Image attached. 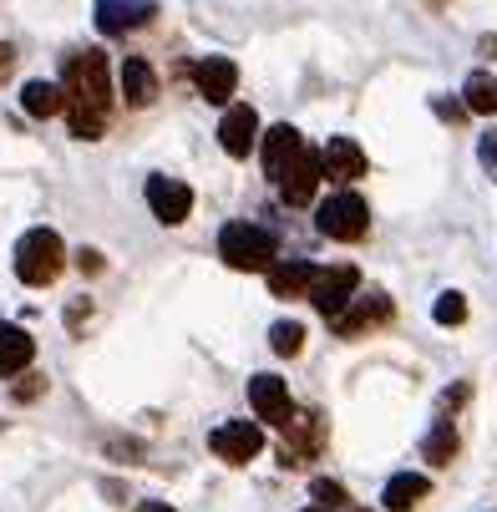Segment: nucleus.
<instances>
[{
	"instance_id": "1",
	"label": "nucleus",
	"mask_w": 497,
	"mask_h": 512,
	"mask_svg": "<svg viewBox=\"0 0 497 512\" xmlns=\"http://www.w3.org/2000/svg\"><path fill=\"white\" fill-rule=\"evenodd\" d=\"M61 112L71 122V137L97 142L112 122V77L102 51H71L61 71Z\"/></svg>"
},
{
	"instance_id": "2",
	"label": "nucleus",
	"mask_w": 497,
	"mask_h": 512,
	"mask_svg": "<svg viewBox=\"0 0 497 512\" xmlns=\"http://www.w3.org/2000/svg\"><path fill=\"white\" fill-rule=\"evenodd\" d=\"M66 269V244L56 229H31L21 244H16V279L31 284V289H46L56 284Z\"/></svg>"
},
{
	"instance_id": "3",
	"label": "nucleus",
	"mask_w": 497,
	"mask_h": 512,
	"mask_svg": "<svg viewBox=\"0 0 497 512\" xmlns=\"http://www.w3.org/2000/svg\"><path fill=\"white\" fill-rule=\"evenodd\" d=\"M219 259L239 274H254V269H269L279 259V239L259 224H224L219 234Z\"/></svg>"
},
{
	"instance_id": "4",
	"label": "nucleus",
	"mask_w": 497,
	"mask_h": 512,
	"mask_svg": "<svg viewBox=\"0 0 497 512\" xmlns=\"http://www.w3.org/2000/svg\"><path fill=\"white\" fill-rule=\"evenodd\" d=\"M315 229H320L325 239H335V244H361L366 229H371V208H366V198L355 193V188H340V193H330V198L320 203Z\"/></svg>"
},
{
	"instance_id": "5",
	"label": "nucleus",
	"mask_w": 497,
	"mask_h": 512,
	"mask_svg": "<svg viewBox=\"0 0 497 512\" xmlns=\"http://www.w3.org/2000/svg\"><path fill=\"white\" fill-rule=\"evenodd\" d=\"M325 452V421L320 411H290L284 416V442H279V467H310L315 457Z\"/></svg>"
},
{
	"instance_id": "6",
	"label": "nucleus",
	"mask_w": 497,
	"mask_h": 512,
	"mask_svg": "<svg viewBox=\"0 0 497 512\" xmlns=\"http://www.w3.org/2000/svg\"><path fill=\"white\" fill-rule=\"evenodd\" d=\"M355 289H361V269H355V264H335V269H315V279H310V289H305V300H310L325 320H335V315L350 305Z\"/></svg>"
},
{
	"instance_id": "7",
	"label": "nucleus",
	"mask_w": 497,
	"mask_h": 512,
	"mask_svg": "<svg viewBox=\"0 0 497 512\" xmlns=\"http://www.w3.org/2000/svg\"><path fill=\"white\" fill-rule=\"evenodd\" d=\"M391 320V295H381V289H371V295H361V289H355L350 295V305L330 320L335 325V335L340 340H361V335H371V330H381Z\"/></svg>"
},
{
	"instance_id": "8",
	"label": "nucleus",
	"mask_w": 497,
	"mask_h": 512,
	"mask_svg": "<svg viewBox=\"0 0 497 512\" xmlns=\"http://www.w3.org/2000/svg\"><path fill=\"white\" fill-rule=\"evenodd\" d=\"M208 447H213V457H219V462L244 467V462H254L264 452V426L259 421H224V426L208 431Z\"/></svg>"
},
{
	"instance_id": "9",
	"label": "nucleus",
	"mask_w": 497,
	"mask_h": 512,
	"mask_svg": "<svg viewBox=\"0 0 497 512\" xmlns=\"http://www.w3.org/2000/svg\"><path fill=\"white\" fill-rule=\"evenodd\" d=\"M193 87H198L203 102L229 107V97L239 92V66H234L229 56H203V61L193 66Z\"/></svg>"
},
{
	"instance_id": "10",
	"label": "nucleus",
	"mask_w": 497,
	"mask_h": 512,
	"mask_svg": "<svg viewBox=\"0 0 497 512\" xmlns=\"http://www.w3.org/2000/svg\"><path fill=\"white\" fill-rule=\"evenodd\" d=\"M153 16H158V0H97V31L102 36L142 31Z\"/></svg>"
},
{
	"instance_id": "11",
	"label": "nucleus",
	"mask_w": 497,
	"mask_h": 512,
	"mask_svg": "<svg viewBox=\"0 0 497 512\" xmlns=\"http://www.w3.org/2000/svg\"><path fill=\"white\" fill-rule=\"evenodd\" d=\"M148 208H153V218L158 224H183V218L193 213V188L183 183V178H148Z\"/></svg>"
},
{
	"instance_id": "12",
	"label": "nucleus",
	"mask_w": 497,
	"mask_h": 512,
	"mask_svg": "<svg viewBox=\"0 0 497 512\" xmlns=\"http://www.w3.org/2000/svg\"><path fill=\"white\" fill-rule=\"evenodd\" d=\"M325 178H320V153H310V148H300L295 153V163L279 173V198L290 203V208H305L310 198H315V188H320Z\"/></svg>"
},
{
	"instance_id": "13",
	"label": "nucleus",
	"mask_w": 497,
	"mask_h": 512,
	"mask_svg": "<svg viewBox=\"0 0 497 512\" xmlns=\"http://www.w3.org/2000/svg\"><path fill=\"white\" fill-rule=\"evenodd\" d=\"M320 178H330V183H355V178H366V153H361V142H355V137H330L325 148H320Z\"/></svg>"
},
{
	"instance_id": "14",
	"label": "nucleus",
	"mask_w": 497,
	"mask_h": 512,
	"mask_svg": "<svg viewBox=\"0 0 497 512\" xmlns=\"http://www.w3.org/2000/svg\"><path fill=\"white\" fill-rule=\"evenodd\" d=\"M219 142H224V153L229 158H249L259 148V112L249 102H234L219 122Z\"/></svg>"
},
{
	"instance_id": "15",
	"label": "nucleus",
	"mask_w": 497,
	"mask_h": 512,
	"mask_svg": "<svg viewBox=\"0 0 497 512\" xmlns=\"http://www.w3.org/2000/svg\"><path fill=\"white\" fill-rule=\"evenodd\" d=\"M305 148V137L290 127V122H279V127H269L264 137H259V158H264V173L279 183V173L295 163V153Z\"/></svg>"
},
{
	"instance_id": "16",
	"label": "nucleus",
	"mask_w": 497,
	"mask_h": 512,
	"mask_svg": "<svg viewBox=\"0 0 497 512\" xmlns=\"http://www.w3.org/2000/svg\"><path fill=\"white\" fill-rule=\"evenodd\" d=\"M249 406H254V416L269 421V426H284V416L295 411V406H290V386H284L279 376H254V381H249Z\"/></svg>"
},
{
	"instance_id": "17",
	"label": "nucleus",
	"mask_w": 497,
	"mask_h": 512,
	"mask_svg": "<svg viewBox=\"0 0 497 512\" xmlns=\"http://www.w3.org/2000/svg\"><path fill=\"white\" fill-rule=\"evenodd\" d=\"M122 102L127 107H153L158 102V71L142 61V56H127L122 61Z\"/></svg>"
},
{
	"instance_id": "18",
	"label": "nucleus",
	"mask_w": 497,
	"mask_h": 512,
	"mask_svg": "<svg viewBox=\"0 0 497 512\" xmlns=\"http://www.w3.org/2000/svg\"><path fill=\"white\" fill-rule=\"evenodd\" d=\"M264 274H269V295H274V300H305V289H310V279H315V264L290 259V264H269Z\"/></svg>"
},
{
	"instance_id": "19",
	"label": "nucleus",
	"mask_w": 497,
	"mask_h": 512,
	"mask_svg": "<svg viewBox=\"0 0 497 512\" xmlns=\"http://www.w3.org/2000/svg\"><path fill=\"white\" fill-rule=\"evenodd\" d=\"M31 360H36V340H31L21 325L0 320V376H21Z\"/></svg>"
},
{
	"instance_id": "20",
	"label": "nucleus",
	"mask_w": 497,
	"mask_h": 512,
	"mask_svg": "<svg viewBox=\"0 0 497 512\" xmlns=\"http://www.w3.org/2000/svg\"><path fill=\"white\" fill-rule=\"evenodd\" d=\"M426 492H432V477H421V472H396V477L386 482L381 502H386V512H411Z\"/></svg>"
},
{
	"instance_id": "21",
	"label": "nucleus",
	"mask_w": 497,
	"mask_h": 512,
	"mask_svg": "<svg viewBox=\"0 0 497 512\" xmlns=\"http://www.w3.org/2000/svg\"><path fill=\"white\" fill-rule=\"evenodd\" d=\"M462 107L477 112V117H497V77L492 71H472L462 82Z\"/></svg>"
},
{
	"instance_id": "22",
	"label": "nucleus",
	"mask_w": 497,
	"mask_h": 512,
	"mask_svg": "<svg viewBox=\"0 0 497 512\" xmlns=\"http://www.w3.org/2000/svg\"><path fill=\"white\" fill-rule=\"evenodd\" d=\"M421 457L432 462V467H447L452 457H457V426L442 416L432 431H426V442H421Z\"/></svg>"
},
{
	"instance_id": "23",
	"label": "nucleus",
	"mask_w": 497,
	"mask_h": 512,
	"mask_svg": "<svg viewBox=\"0 0 497 512\" xmlns=\"http://www.w3.org/2000/svg\"><path fill=\"white\" fill-rule=\"evenodd\" d=\"M21 107H26L31 117H56V112H61V87H56V82H26Z\"/></svg>"
},
{
	"instance_id": "24",
	"label": "nucleus",
	"mask_w": 497,
	"mask_h": 512,
	"mask_svg": "<svg viewBox=\"0 0 497 512\" xmlns=\"http://www.w3.org/2000/svg\"><path fill=\"white\" fill-rule=\"evenodd\" d=\"M269 345H274V355H300L305 350V325L300 320H279L269 330Z\"/></svg>"
},
{
	"instance_id": "25",
	"label": "nucleus",
	"mask_w": 497,
	"mask_h": 512,
	"mask_svg": "<svg viewBox=\"0 0 497 512\" xmlns=\"http://www.w3.org/2000/svg\"><path fill=\"white\" fill-rule=\"evenodd\" d=\"M310 497H315L325 512H340V507H350V492H345L340 482H330V477H315V482H310Z\"/></svg>"
},
{
	"instance_id": "26",
	"label": "nucleus",
	"mask_w": 497,
	"mask_h": 512,
	"mask_svg": "<svg viewBox=\"0 0 497 512\" xmlns=\"http://www.w3.org/2000/svg\"><path fill=\"white\" fill-rule=\"evenodd\" d=\"M432 315H437V325H462L467 320V300L457 295V289H447V295H437Z\"/></svg>"
},
{
	"instance_id": "27",
	"label": "nucleus",
	"mask_w": 497,
	"mask_h": 512,
	"mask_svg": "<svg viewBox=\"0 0 497 512\" xmlns=\"http://www.w3.org/2000/svg\"><path fill=\"white\" fill-rule=\"evenodd\" d=\"M477 163H482V173L497 183V127H492L487 137H477Z\"/></svg>"
},
{
	"instance_id": "28",
	"label": "nucleus",
	"mask_w": 497,
	"mask_h": 512,
	"mask_svg": "<svg viewBox=\"0 0 497 512\" xmlns=\"http://www.w3.org/2000/svg\"><path fill=\"white\" fill-rule=\"evenodd\" d=\"M41 391H46V376H26V381L11 391V396H16V401H36Z\"/></svg>"
},
{
	"instance_id": "29",
	"label": "nucleus",
	"mask_w": 497,
	"mask_h": 512,
	"mask_svg": "<svg viewBox=\"0 0 497 512\" xmlns=\"http://www.w3.org/2000/svg\"><path fill=\"white\" fill-rule=\"evenodd\" d=\"M77 269H82V274H102V254H97V249H82V254H77Z\"/></svg>"
},
{
	"instance_id": "30",
	"label": "nucleus",
	"mask_w": 497,
	"mask_h": 512,
	"mask_svg": "<svg viewBox=\"0 0 497 512\" xmlns=\"http://www.w3.org/2000/svg\"><path fill=\"white\" fill-rule=\"evenodd\" d=\"M87 315H92V305H87V300H77V305L66 310V325H71V330H82V320H87Z\"/></svg>"
},
{
	"instance_id": "31",
	"label": "nucleus",
	"mask_w": 497,
	"mask_h": 512,
	"mask_svg": "<svg viewBox=\"0 0 497 512\" xmlns=\"http://www.w3.org/2000/svg\"><path fill=\"white\" fill-rule=\"evenodd\" d=\"M11 66H16V51H11L6 41H0V82H6V77H11Z\"/></svg>"
},
{
	"instance_id": "32",
	"label": "nucleus",
	"mask_w": 497,
	"mask_h": 512,
	"mask_svg": "<svg viewBox=\"0 0 497 512\" xmlns=\"http://www.w3.org/2000/svg\"><path fill=\"white\" fill-rule=\"evenodd\" d=\"M437 112H442L447 122H462V117H467V107H457V102H437Z\"/></svg>"
},
{
	"instance_id": "33",
	"label": "nucleus",
	"mask_w": 497,
	"mask_h": 512,
	"mask_svg": "<svg viewBox=\"0 0 497 512\" xmlns=\"http://www.w3.org/2000/svg\"><path fill=\"white\" fill-rule=\"evenodd\" d=\"M137 512H178V507H168V502H137Z\"/></svg>"
},
{
	"instance_id": "34",
	"label": "nucleus",
	"mask_w": 497,
	"mask_h": 512,
	"mask_svg": "<svg viewBox=\"0 0 497 512\" xmlns=\"http://www.w3.org/2000/svg\"><path fill=\"white\" fill-rule=\"evenodd\" d=\"M482 56H497V36H482Z\"/></svg>"
},
{
	"instance_id": "35",
	"label": "nucleus",
	"mask_w": 497,
	"mask_h": 512,
	"mask_svg": "<svg viewBox=\"0 0 497 512\" xmlns=\"http://www.w3.org/2000/svg\"><path fill=\"white\" fill-rule=\"evenodd\" d=\"M310 512H325V507H310Z\"/></svg>"
}]
</instances>
